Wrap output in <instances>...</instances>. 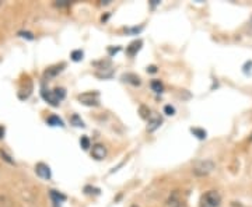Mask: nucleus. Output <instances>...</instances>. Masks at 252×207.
Instances as JSON below:
<instances>
[{"label":"nucleus","instance_id":"f257e3e1","mask_svg":"<svg viewBox=\"0 0 252 207\" xmlns=\"http://www.w3.org/2000/svg\"><path fill=\"white\" fill-rule=\"evenodd\" d=\"M41 95H42V98L45 100L46 103L51 104L52 106H57L59 104L65 100V97H66V90L62 88V87H56V88H54V90H45V88H42Z\"/></svg>","mask_w":252,"mask_h":207},{"label":"nucleus","instance_id":"f03ea898","mask_svg":"<svg viewBox=\"0 0 252 207\" xmlns=\"http://www.w3.org/2000/svg\"><path fill=\"white\" fill-rule=\"evenodd\" d=\"M216 168V164L212 160H202L198 161L192 168V172L195 173L196 176H206Z\"/></svg>","mask_w":252,"mask_h":207},{"label":"nucleus","instance_id":"7ed1b4c3","mask_svg":"<svg viewBox=\"0 0 252 207\" xmlns=\"http://www.w3.org/2000/svg\"><path fill=\"white\" fill-rule=\"evenodd\" d=\"M221 203V196L217 190H209L200 199V207H218Z\"/></svg>","mask_w":252,"mask_h":207},{"label":"nucleus","instance_id":"20e7f679","mask_svg":"<svg viewBox=\"0 0 252 207\" xmlns=\"http://www.w3.org/2000/svg\"><path fill=\"white\" fill-rule=\"evenodd\" d=\"M77 100L80 101V104L87 105V106H98L100 105V94L97 91L84 92L77 97Z\"/></svg>","mask_w":252,"mask_h":207},{"label":"nucleus","instance_id":"39448f33","mask_svg":"<svg viewBox=\"0 0 252 207\" xmlns=\"http://www.w3.org/2000/svg\"><path fill=\"white\" fill-rule=\"evenodd\" d=\"M147 122H149L147 130H149V132H154V130H157V129L161 126L162 118H161L160 114H157V112H150L149 118H147Z\"/></svg>","mask_w":252,"mask_h":207},{"label":"nucleus","instance_id":"423d86ee","mask_svg":"<svg viewBox=\"0 0 252 207\" xmlns=\"http://www.w3.org/2000/svg\"><path fill=\"white\" fill-rule=\"evenodd\" d=\"M165 207H186V205L183 203V200L181 199V196L180 193L175 190V192H172L170 197H168V200H167V203H165Z\"/></svg>","mask_w":252,"mask_h":207},{"label":"nucleus","instance_id":"0eeeda50","mask_svg":"<svg viewBox=\"0 0 252 207\" xmlns=\"http://www.w3.org/2000/svg\"><path fill=\"white\" fill-rule=\"evenodd\" d=\"M35 172H36V175L39 178H42V179H51V176H52L51 168L46 164H44V162H39V164L35 165Z\"/></svg>","mask_w":252,"mask_h":207},{"label":"nucleus","instance_id":"6e6552de","mask_svg":"<svg viewBox=\"0 0 252 207\" xmlns=\"http://www.w3.org/2000/svg\"><path fill=\"white\" fill-rule=\"evenodd\" d=\"M91 155L95 160H98V161L104 160L107 157V149H105V146L100 144V143L98 144H94L91 149Z\"/></svg>","mask_w":252,"mask_h":207},{"label":"nucleus","instance_id":"1a4fd4ad","mask_svg":"<svg viewBox=\"0 0 252 207\" xmlns=\"http://www.w3.org/2000/svg\"><path fill=\"white\" fill-rule=\"evenodd\" d=\"M49 195H51V199H52L54 206L55 207H60V205L66 200V196L62 195L60 192H56V190H51Z\"/></svg>","mask_w":252,"mask_h":207},{"label":"nucleus","instance_id":"9d476101","mask_svg":"<svg viewBox=\"0 0 252 207\" xmlns=\"http://www.w3.org/2000/svg\"><path fill=\"white\" fill-rule=\"evenodd\" d=\"M142 45H143V42H142V41H135V42H132L130 45L126 48V53H127L129 56H135L139 51H140Z\"/></svg>","mask_w":252,"mask_h":207},{"label":"nucleus","instance_id":"9b49d317","mask_svg":"<svg viewBox=\"0 0 252 207\" xmlns=\"http://www.w3.org/2000/svg\"><path fill=\"white\" fill-rule=\"evenodd\" d=\"M122 79H124V81L130 83V84H133V86H140V83H142L138 76H136V74H132V73L124 74V76H122Z\"/></svg>","mask_w":252,"mask_h":207},{"label":"nucleus","instance_id":"f8f14e48","mask_svg":"<svg viewBox=\"0 0 252 207\" xmlns=\"http://www.w3.org/2000/svg\"><path fill=\"white\" fill-rule=\"evenodd\" d=\"M46 123H48L49 126H60V127L65 126V125H63V121L56 115L49 116V118H48V121H46Z\"/></svg>","mask_w":252,"mask_h":207},{"label":"nucleus","instance_id":"ddd939ff","mask_svg":"<svg viewBox=\"0 0 252 207\" xmlns=\"http://www.w3.org/2000/svg\"><path fill=\"white\" fill-rule=\"evenodd\" d=\"M150 86H151V90L154 92H157V94H161V92L164 91V86H162V83L160 80H153Z\"/></svg>","mask_w":252,"mask_h":207},{"label":"nucleus","instance_id":"4468645a","mask_svg":"<svg viewBox=\"0 0 252 207\" xmlns=\"http://www.w3.org/2000/svg\"><path fill=\"white\" fill-rule=\"evenodd\" d=\"M191 132L195 135L196 138H200V140L206 138V132H205L203 129H199V127H192V129H191Z\"/></svg>","mask_w":252,"mask_h":207},{"label":"nucleus","instance_id":"2eb2a0df","mask_svg":"<svg viewBox=\"0 0 252 207\" xmlns=\"http://www.w3.org/2000/svg\"><path fill=\"white\" fill-rule=\"evenodd\" d=\"M0 207H13V202L7 196H0Z\"/></svg>","mask_w":252,"mask_h":207},{"label":"nucleus","instance_id":"dca6fc26","mask_svg":"<svg viewBox=\"0 0 252 207\" xmlns=\"http://www.w3.org/2000/svg\"><path fill=\"white\" fill-rule=\"evenodd\" d=\"M70 122L74 125V126H79V127H84L86 125H84V122L80 119V116L79 115H73L72 116V119H70Z\"/></svg>","mask_w":252,"mask_h":207},{"label":"nucleus","instance_id":"f3484780","mask_svg":"<svg viewBox=\"0 0 252 207\" xmlns=\"http://www.w3.org/2000/svg\"><path fill=\"white\" fill-rule=\"evenodd\" d=\"M83 56H84V53H83V51H73L72 52V55H70V58L73 59L74 62H79V60H81L83 59Z\"/></svg>","mask_w":252,"mask_h":207},{"label":"nucleus","instance_id":"a211bd4d","mask_svg":"<svg viewBox=\"0 0 252 207\" xmlns=\"http://www.w3.org/2000/svg\"><path fill=\"white\" fill-rule=\"evenodd\" d=\"M60 68H65V65H62V66H56V68H51V69L46 70V76L49 77V76H55L57 73H60L62 69Z\"/></svg>","mask_w":252,"mask_h":207},{"label":"nucleus","instance_id":"6ab92c4d","mask_svg":"<svg viewBox=\"0 0 252 207\" xmlns=\"http://www.w3.org/2000/svg\"><path fill=\"white\" fill-rule=\"evenodd\" d=\"M80 146L84 150L89 149V147H90V138H87V136H83V138H80Z\"/></svg>","mask_w":252,"mask_h":207},{"label":"nucleus","instance_id":"aec40b11","mask_svg":"<svg viewBox=\"0 0 252 207\" xmlns=\"http://www.w3.org/2000/svg\"><path fill=\"white\" fill-rule=\"evenodd\" d=\"M164 112H165L167 115H174V114H175V108L171 106V105H165V106H164Z\"/></svg>","mask_w":252,"mask_h":207},{"label":"nucleus","instance_id":"412c9836","mask_svg":"<svg viewBox=\"0 0 252 207\" xmlns=\"http://www.w3.org/2000/svg\"><path fill=\"white\" fill-rule=\"evenodd\" d=\"M55 6H57V7H68V6H70L69 1H60V3H55Z\"/></svg>","mask_w":252,"mask_h":207},{"label":"nucleus","instance_id":"4be33fe9","mask_svg":"<svg viewBox=\"0 0 252 207\" xmlns=\"http://www.w3.org/2000/svg\"><path fill=\"white\" fill-rule=\"evenodd\" d=\"M4 133H6V130H4V127L0 126V140L4 138Z\"/></svg>","mask_w":252,"mask_h":207},{"label":"nucleus","instance_id":"5701e85b","mask_svg":"<svg viewBox=\"0 0 252 207\" xmlns=\"http://www.w3.org/2000/svg\"><path fill=\"white\" fill-rule=\"evenodd\" d=\"M147 71H150V73H156V71H157V68H156V66H150V68H147Z\"/></svg>","mask_w":252,"mask_h":207},{"label":"nucleus","instance_id":"b1692460","mask_svg":"<svg viewBox=\"0 0 252 207\" xmlns=\"http://www.w3.org/2000/svg\"><path fill=\"white\" fill-rule=\"evenodd\" d=\"M130 207H139L138 205H133V206H130Z\"/></svg>","mask_w":252,"mask_h":207},{"label":"nucleus","instance_id":"393cba45","mask_svg":"<svg viewBox=\"0 0 252 207\" xmlns=\"http://www.w3.org/2000/svg\"><path fill=\"white\" fill-rule=\"evenodd\" d=\"M0 6H1V1H0Z\"/></svg>","mask_w":252,"mask_h":207}]
</instances>
